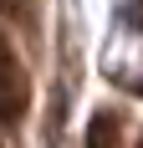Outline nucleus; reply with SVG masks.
Wrapping results in <instances>:
<instances>
[{
    "label": "nucleus",
    "mask_w": 143,
    "mask_h": 148,
    "mask_svg": "<svg viewBox=\"0 0 143 148\" xmlns=\"http://www.w3.org/2000/svg\"><path fill=\"white\" fill-rule=\"evenodd\" d=\"M26 107H31V77H26V61L15 56V46L0 36V123H15Z\"/></svg>",
    "instance_id": "f257e3e1"
},
{
    "label": "nucleus",
    "mask_w": 143,
    "mask_h": 148,
    "mask_svg": "<svg viewBox=\"0 0 143 148\" xmlns=\"http://www.w3.org/2000/svg\"><path fill=\"white\" fill-rule=\"evenodd\" d=\"M87 148H118V118L97 112V123L87 128Z\"/></svg>",
    "instance_id": "f03ea898"
},
{
    "label": "nucleus",
    "mask_w": 143,
    "mask_h": 148,
    "mask_svg": "<svg viewBox=\"0 0 143 148\" xmlns=\"http://www.w3.org/2000/svg\"><path fill=\"white\" fill-rule=\"evenodd\" d=\"M128 21H133V26L143 31V0H133V5H128Z\"/></svg>",
    "instance_id": "7ed1b4c3"
},
{
    "label": "nucleus",
    "mask_w": 143,
    "mask_h": 148,
    "mask_svg": "<svg viewBox=\"0 0 143 148\" xmlns=\"http://www.w3.org/2000/svg\"><path fill=\"white\" fill-rule=\"evenodd\" d=\"M0 5H5V0H0Z\"/></svg>",
    "instance_id": "20e7f679"
},
{
    "label": "nucleus",
    "mask_w": 143,
    "mask_h": 148,
    "mask_svg": "<svg viewBox=\"0 0 143 148\" xmlns=\"http://www.w3.org/2000/svg\"><path fill=\"white\" fill-rule=\"evenodd\" d=\"M138 148H143V143H138Z\"/></svg>",
    "instance_id": "39448f33"
}]
</instances>
